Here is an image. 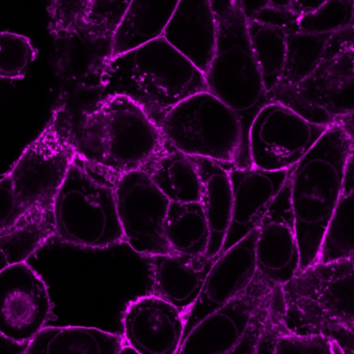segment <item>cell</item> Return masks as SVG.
Instances as JSON below:
<instances>
[{
	"instance_id": "cell-33",
	"label": "cell",
	"mask_w": 354,
	"mask_h": 354,
	"mask_svg": "<svg viewBox=\"0 0 354 354\" xmlns=\"http://www.w3.org/2000/svg\"><path fill=\"white\" fill-rule=\"evenodd\" d=\"M276 289L254 316L253 320L240 342L227 354H256L260 339L265 332L269 322H272V315H274Z\"/></svg>"
},
{
	"instance_id": "cell-34",
	"label": "cell",
	"mask_w": 354,
	"mask_h": 354,
	"mask_svg": "<svg viewBox=\"0 0 354 354\" xmlns=\"http://www.w3.org/2000/svg\"><path fill=\"white\" fill-rule=\"evenodd\" d=\"M37 214V212H35ZM17 196L10 176L0 179V234L30 216Z\"/></svg>"
},
{
	"instance_id": "cell-17",
	"label": "cell",
	"mask_w": 354,
	"mask_h": 354,
	"mask_svg": "<svg viewBox=\"0 0 354 354\" xmlns=\"http://www.w3.org/2000/svg\"><path fill=\"white\" fill-rule=\"evenodd\" d=\"M216 35L213 0H180L161 37L205 74L213 57Z\"/></svg>"
},
{
	"instance_id": "cell-32",
	"label": "cell",
	"mask_w": 354,
	"mask_h": 354,
	"mask_svg": "<svg viewBox=\"0 0 354 354\" xmlns=\"http://www.w3.org/2000/svg\"><path fill=\"white\" fill-rule=\"evenodd\" d=\"M272 354H346L338 342L324 335H294L284 326L274 339Z\"/></svg>"
},
{
	"instance_id": "cell-20",
	"label": "cell",
	"mask_w": 354,
	"mask_h": 354,
	"mask_svg": "<svg viewBox=\"0 0 354 354\" xmlns=\"http://www.w3.org/2000/svg\"><path fill=\"white\" fill-rule=\"evenodd\" d=\"M179 1L180 0H131L112 35L107 56L104 59L161 37Z\"/></svg>"
},
{
	"instance_id": "cell-14",
	"label": "cell",
	"mask_w": 354,
	"mask_h": 354,
	"mask_svg": "<svg viewBox=\"0 0 354 354\" xmlns=\"http://www.w3.org/2000/svg\"><path fill=\"white\" fill-rule=\"evenodd\" d=\"M257 232L258 228L216 257L199 297L185 312L183 340L202 320L222 309L251 284L257 272Z\"/></svg>"
},
{
	"instance_id": "cell-6",
	"label": "cell",
	"mask_w": 354,
	"mask_h": 354,
	"mask_svg": "<svg viewBox=\"0 0 354 354\" xmlns=\"http://www.w3.org/2000/svg\"><path fill=\"white\" fill-rule=\"evenodd\" d=\"M114 181L75 155L52 203L54 236L70 245L98 249L124 241Z\"/></svg>"
},
{
	"instance_id": "cell-28",
	"label": "cell",
	"mask_w": 354,
	"mask_h": 354,
	"mask_svg": "<svg viewBox=\"0 0 354 354\" xmlns=\"http://www.w3.org/2000/svg\"><path fill=\"white\" fill-rule=\"evenodd\" d=\"M131 0H91L82 35L93 41H110Z\"/></svg>"
},
{
	"instance_id": "cell-15",
	"label": "cell",
	"mask_w": 354,
	"mask_h": 354,
	"mask_svg": "<svg viewBox=\"0 0 354 354\" xmlns=\"http://www.w3.org/2000/svg\"><path fill=\"white\" fill-rule=\"evenodd\" d=\"M228 170L232 189V216L220 255L258 228L292 171H269L253 166H231Z\"/></svg>"
},
{
	"instance_id": "cell-31",
	"label": "cell",
	"mask_w": 354,
	"mask_h": 354,
	"mask_svg": "<svg viewBox=\"0 0 354 354\" xmlns=\"http://www.w3.org/2000/svg\"><path fill=\"white\" fill-rule=\"evenodd\" d=\"M91 0H49V29L56 39L82 35Z\"/></svg>"
},
{
	"instance_id": "cell-13",
	"label": "cell",
	"mask_w": 354,
	"mask_h": 354,
	"mask_svg": "<svg viewBox=\"0 0 354 354\" xmlns=\"http://www.w3.org/2000/svg\"><path fill=\"white\" fill-rule=\"evenodd\" d=\"M289 178L262 218L256 239L257 272L276 286L297 276L301 263Z\"/></svg>"
},
{
	"instance_id": "cell-3",
	"label": "cell",
	"mask_w": 354,
	"mask_h": 354,
	"mask_svg": "<svg viewBox=\"0 0 354 354\" xmlns=\"http://www.w3.org/2000/svg\"><path fill=\"white\" fill-rule=\"evenodd\" d=\"M351 156L353 132L344 127H332L292 168L289 180L301 255L299 272L317 261L322 237L338 204Z\"/></svg>"
},
{
	"instance_id": "cell-7",
	"label": "cell",
	"mask_w": 354,
	"mask_h": 354,
	"mask_svg": "<svg viewBox=\"0 0 354 354\" xmlns=\"http://www.w3.org/2000/svg\"><path fill=\"white\" fill-rule=\"evenodd\" d=\"M170 147L189 157L242 167L238 116L209 91L195 93L172 108L159 126Z\"/></svg>"
},
{
	"instance_id": "cell-27",
	"label": "cell",
	"mask_w": 354,
	"mask_h": 354,
	"mask_svg": "<svg viewBox=\"0 0 354 354\" xmlns=\"http://www.w3.org/2000/svg\"><path fill=\"white\" fill-rule=\"evenodd\" d=\"M247 22L249 41L269 95L284 70L288 31L257 21Z\"/></svg>"
},
{
	"instance_id": "cell-16",
	"label": "cell",
	"mask_w": 354,
	"mask_h": 354,
	"mask_svg": "<svg viewBox=\"0 0 354 354\" xmlns=\"http://www.w3.org/2000/svg\"><path fill=\"white\" fill-rule=\"evenodd\" d=\"M184 315L156 295L139 297L127 306L123 338L139 354H177L184 335Z\"/></svg>"
},
{
	"instance_id": "cell-1",
	"label": "cell",
	"mask_w": 354,
	"mask_h": 354,
	"mask_svg": "<svg viewBox=\"0 0 354 354\" xmlns=\"http://www.w3.org/2000/svg\"><path fill=\"white\" fill-rule=\"evenodd\" d=\"M75 155L116 180L150 167L170 149L159 127L127 95L110 93L72 122Z\"/></svg>"
},
{
	"instance_id": "cell-11",
	"label": "cell",
	"mask_w": 354,
	"mask_h": 354,
	"mask_svg": "<svg viewBox=\"0 0 354 354\" xmlns=\"http://www.w3.org/2000/svg\"><path fill=\"white\" fill-rule=\"evenodd\" d=\"M51 301L43 279L25 262L0 272V335L29 342L49 319Z\"/></svg>"
},
{
	"instance_id": "cell-23",
	"label": "cell",
	"mask_w": 354,
	"mask_h": 354,
	"mask_svg": "<svg viewBox=\"0 0 354 354\" xmlns=\"http://www.w3.org/2000/svg\"><path fill=\"white\" fill-rule=\"evenodd\" d=\"M145 172L170 202L193 203L201 200V179L195 161L172 147Z\"/></svg>"
},
{
	"instance_id": "cell-35",
	"label": "cell",
	"mask_w": 354,
	"mask_h": 354,
	"mask_svg": "<svg viewBox=\"0 0 354 354\" xmlns=\"http://www.w3.org/2000/svg\"><path fill=\"white\" fill-rule=\"evenodd\" d=\"M251 20L264 23V24L272 25V26L280 27V28L285 29L288 32L294 30V29H299V27H297L299 17L293 15L288 8H274V6H269L261 10Z\"/></svg>"
},
{
	"instance_id": "cell-38",
	"label": "cell",
	"mask_w": 354,
	"mask_h": 354,
	"mask_svg": "<svg viewBox=\"0 0 354 354\" xmlns=\"http://www.w3.org/2000/svg\"><path fill=\"white\" fill-rule=\"evenodd\" d=\"M245 20L249 21L270 6V0H237Z\"/></svg>"
},
{
	"instance_id": "cell-8",
	"label": "cell",
	"mask_w": 354,
	"mask_h": 354,
	"mask_svg": "<svg viewBox=\"0 0 354 354\" xmlns=\"http://www.w3.org/2000/svg\"><path fill=\"white\" fill-rule=\"evenodd\" d=\"M354 48L324 58L292 88L272 95L313 124L353 132Z\"/></svg>"
},
{
	"instance_id": "cell-26",
	"label": "cell",
	"mask_w": 354,
	"mask_h": 354,
	"mask_svg": "<svg viewBox=\"0 0 354 354\" xmlns=\"http://www.w3.org/2000/svg\"><path fill=\"white\" fill-rule=\"evenodd\" d=\"M54 236L52 209L23 218L0 234V272L15 263L25 262L50 237Z\"/></svg>"
},
{
	"instance_id": "cell-36",
	"label": "cell",
	"mask_w": 354,
	"mask_h": 354,
	"mask_svg": "<svg viewBox=\"0 0 354 354\" xmlns=\"http://www.w3.org/2000/svg\"><path fill=\"white\" fill-rule=\"evenodd\" d=\"M281 306H282V304H281V291L280 286H278L276 287V293H274V310L272 322H269L265 332L263 333L261 339H260L256 354H272L274 339H276V335L282 328Z\"/></svg>"
},
{
	"instance_id": "cell-5",
	"label": "cell",
	"mask_w": 354,
	"mask_h": 354,
	"mask_svg": "<svg viewBox=\"0 0 354 354\" xmlns=\"http://www.w3.org/2000/svg\"><path fill=\"white\" fill-rule=\"evenodd\" d=\"M218 35L213 57L206 71L210 93L228 106L240 122L242 168L251 167L249 132L260 110L272 102L249 41L247 22L237 0L215 8Z\"/></svg>"
},
{
	"instance_id": "cell-22",
	"label": "cell",
	"mask_w": 354,
	"mask_h": 354,
	"mask_svg": "<svg viewBox=\"0 0 354 354\" xmlns=\"http://www.w3.org/2000/svg\"><path fill=\"white\" fill-rule=\"evenodd\" d=\"M353 156H351L345 170L342 192L324 231L316 263H333L353 259Z\"/></svg>"
},
{
	"instance_id": "cell-12",
	"label": "cell",
	"mask_w": 354,
	"mask_h": 354,
	"mask_svg": "<svg viewBox=\"0 0 354 354\" xmlns=\"http://www.w3.org/2000/svg\"><path fill=\"white\" fill-rule=\"evenodd\" d=\"M276 287L256 272L241 295L207 316L188 333L177 354L230 353L240 342L254 316Z\"/></svg>"
},
{
	"instance_id": "cell-10",
	"label": "cell",
	"mask_w": 354,
	"mask_h": 354,
	"mask_svg": "<svg viewBox=\"0 0 354 354\" xmlns=\"http://www.w3.org/2000/svg\"><path fill=\"white\" fill-rule=\"evenodd\" d=\"M114 195L124 241L148 257L175 254L164 230L170 201L147 172L137 170L118 176Z\"/></svg>"
},
{
	"instance_id": "cell-18",
	"label": "cell",
	"mask_w": 354,
	"mask_h": 354,
	"mask_svg": "<svg viewBox=\"0 0 354 354\" xmlns=\"http://www.w3.org/2000/svg\"><path fill=\"white\" fill-rule=\"evenodd\" d=\"M215 259L177 253L149 256L152 295L186 312L199 297Z\"/></svg>"
},
{
	"instance_id": "cell-21",
	"label": "cell",
	"mask_w": 354,
	"mask_h": 354,
	"mask_svg": "<svg viewBox=\"0 0 354 354\" xmlns=\"http://www.w3.org/2000/svg\"><path fill=\"white\" fill-rule=\"evenodd\" d=\"M127 345L120 335L81 326L42 328L24 354H122Z\"/></svg>"
},
{
	"instance_id": "cell-24",
	"label": "cell",
	"mask_w": 354,
	"mask_h": 354,
	"mask_svg": "<svg viewBox=\"0 0 354 354\" xmlns=\"http://www.w3.org/2000/svg\"><path fill=\"white\" fill-rule=\"evenodd\" d=\"M164 230L174 253L188 256L207 253L209 227L200 202H170Z\"/></svg>"
},
{
	"instance_id": "cell-30",
	"label": "cell",
	"mask_w": 354,
	"mask_h": 354,
	"mask_svg": "<svg viewBox=\"0 0 354 354\" xmlns=\"http://www.w3.org/2000/svg\"><path fill=\"white\" fill-rule=\"evenodd\" d=\"M37 55V49L28 37L0 31V78H22L28 72Z\"/></svg>"
},
{
	"instance_id": "cell-19",
	"label": "cell",
	"mask_w": 354,
	"mask_h": 354,
	"mask_svg": "<svg viewBox=\"0 0 354 354\" xmlns=\"http://www.w3.org/2000/svg\"><path fill=\"white\" fill-rule=\"evenodd\" d=\"M191 158L201 179L200 203L209 227V245L206 256L216 258L224 245L232 216V189L229 167L204 158Z\"/></svg>"
},
{
	"instance_id": "cell-2",
	"label": "cell",
	"mask_w": 354,
	"mask_h": 354,
	"mask_svg": "<svg viewBox=\"0 0 354 354\" xmlns=\"http://www.w3.org/2000/svg\"><path fill=\"white\" fill-rule=\"evenodd\" d=\"M99 75L108 95L130 97L158 127L179 103L208 91L203 73L163 37L102 60Z\"/></svg>"
},
{
	"instance_id": "cell-37",
	"label": "cell",
	"mask_w": 354,
	"mask_h": 354,
	"mask_svg": "<svg viewBox=\"0 0 354 354\" xmlns=\"http://www.w3.org/2000/svg\"><path fill=\"white\" fill-rule=\"evenodd\" d=\"M328 0H289L288 8L295 16H307L317 10L320 6H324Z\"/></svg>"
},
{
	"instance_id": "cell-4",
	"label": "cell",
	"mask_w": 354,
	"mask_h": 354,
	"mask_svg": "<svg viewBox=\"0 0 354 354\" xmlns=\"http://www.w3.org/2000/svg\"><path fill=\"white\" fill-rule=\"evenodd\" d=\"M353 259L316 263L280 286L281 322L294 335H324L353 354Z\"/></svg>"
},
{
	"instance_id": "cell-29",
	"label": "cell",
	"mask_w": 354,
	"mask_h": 354,
	"mask_svg": "<svg viewBox=\"0 0 354 354\" xmlns=\"http://www.w3.org/2000/svg\"><path fill=\"white\" fill-rule=\"evenodd\" d=\"M354 0H328L317 10L301 17L297 27L303 32L330 35L353 25Z\"/></svg>"
},
{
	"instance_id": "cell-25",
	"label": "cell",
	"mask_w": 354,
	"mask_h": 354,
	"mask_svg": "<svg viewBox=\"0 0 354 354\" xmlns=\"http://www.w3.org/2000/svg\"><path fill=\"white\" fill-rule=\"evenodd\" d=\"M330 35H313L299 29L289 31L284 70L269 97L292 88L307 78L324 58L334 56L328 49Z\"/></svg>"
},
{
	"instance_id": "cell-9",
	"label": "cell",
	"mask_w": 354,
	"mask_h": 354,
	"mask_svg": "<svg viewBox=\"0 0 354 354\" xmlns=\"http://www.w3.org/2000/svg\"><path fill=\"white\" fill-rule=\"evenodd\" d=\"M328 129L272 101L260 110L249 128L251 166L269 171L291 170Z\"/></svg>"
},
{
	"instance_id": "cell-39",
	"label": "cell",
	"mask_w": 354,
	"mask_h": 354,
	"mask_svg": "<svg viewBox=\"0 0 354 354\" xmlns=\"http://www.w3.org/2000/svg\"><path fill=\"white\" fill-rule=\"evenodd\" d=\"M289 0H270V6L274 8H287Z\"/></svg>"
}]
</instances>
